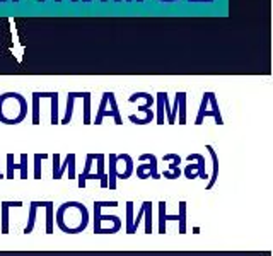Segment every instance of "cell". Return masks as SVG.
<instances>
[{"mask_svg": "<svg viewBox=\"0 0 273 256\" xmlns=\"http://www.w3.org/2000/svg\"><path fill=\"white\" fill-rule=\"evenodd\" d=\"M59 212L70 215V219L55 217L56 226L65 234H81L89 226V210L81 202H65L59 207Z\"/></svg>", "mask_w": 273, "mask_h": 256, "instance_id": "cell-1", "label": "cell"}, {"mask_svg": "<svg viewBox=\"0 0 273 256\" xmlns=\"http://www.w3.org/2000/svg\"><path fill=\"white\" fill-rule=\"evenodd\" d=\"M207 116H212L217 125H224L222 114H220V109H219L217 97H215V92H212V91L203 92L202 104H200V109H198V114H197L195 125H202Z\"/></svg>", "mask_w": 273, "mask_h": 256, "instance_id": "cell-2", "label": "cell"}, {"mask_svg": "<svg viewBox=\"0 0 273 256\" xmlns=\"http://www.w3.org/2000/svg\"><path fill=\"white\" fill-rule=\"evenodd\" d=\"M104 116L114 118V123H116V125H122L123 123L122 114H120V108H118V104H116V97H114V92H109V91L108 92H103L101 103H99L98 114H96V118L92 120V123L94 125H101Z\"/></svg>", "mask_w": 273, "mask_h": 256, "instance_id": "cell-3", "label": "cell"}, {"mask_svg": "<svg viewBox=\"0 0 273 256\" xmlns=\"http://www.w3.org/2000/svg\"><path fill=\"white\" fill-rule=\"evenodd\" d=\"M120 203L118 202H94V234H101V222L103 221H109V222H113L114 226H118V227H122L123 226V222H122V219L116 217V215H103L101 213V208L103 207H118Z\"/></svg>", "mask_w": 273, "mask_h": 256, "instance_id": "cell-4", "label": "cell"}, {"mask_svg": "<svg viewBox=\"0 0 273 256\" xmlns=\"http://www.w3.org/2000/svg\"><path fill=\"white\" fill-rule=\"evenodd\" d=\"M139 161H149V163H142L139 168H136V176L140 180H147V178H152V180H161V174L157 171V157L154 154H142Z\"/></svg>", "mask_w": 273, "mask_h": 256, "instance_id": "cell-5", "label": "cell"}, {"mask_svg": "<svg viewBox=\"0 0 273 256\" xmlns=\"http://www.w3.org/2000/svg\"><path fill=\"white\" fill-rule=\"evenodd\" d=\"M14 171H21V180H28V154L23 152L21 154V163H14V154H7V172H5V178L7 180H12L14 178Z\"/></svg>", "mask_w": 273, "mask_h": 256, "instance_id": "cell-6", "label": "cell"}, {"mask_svg": "<svg viewBox=\"0 0 273 256\" xmlns=\"http://www.w3.org/2000/svg\"><path fill=\"white\" fill-rule=\"evenodd\" d=\"M162 161H171L169 169L162 172L166 180H178L180 176H183V171L180 169V164H181L183 159L180 157V155H178V154H166L164 157H162Z\"/></svg>", "mask_w": 273, "mask_h": 256, "instance_id": "cell-7", "label": "cell"}, {"mask_svg": "<svg viewBox=\"0 0 273 256\" xmlns=\"http://www.w3.org/2000/svg\"><path fill=\"white\" fill-rule=\"evenodd\" d=\"M23 202H2L0 203V232L9 234V210L12 207H23Z\"/></svg>", "mask_w": 273, "mask_h": 256, "instance_id": "cell-8", "label": "cell"}, {"mask_svg": "<svg viewBox=\"0 0 273 256\" xmlns=\"http://www.w3.org/2000/svg\"><path fill=\"white\" fill-rule=\"evenodd\" d=\"M205 149H207V152L210 154V157H212V164H213L212 174L208 176L207 186H205V190H212L213 185H215V181H217V178H219V157H217V152L213 150L212 145H205Z\"/></svg>", "mask_w": 273, "mask_h": 256, "instance_id": "cell-9", "label": "cell"}, {"mask_svg": "<svg viewBox=\"0 0 273 256\" xmlns=\"http://www.w3.org/2000/svg\"><path fill=\"white\" fill-rule=\"evenodd\" d=\"M92 154H87L86 155V168H84L82 174H79V181H77V186L84 190L86 188V181L87 180H98L96 174H91V168H92Z\"/></svg>", "mask_w": 273, "mask_h": 256, "instance_id": "cell-10", "label": "cell"}, {"mask_svg": "<svg viewBox=\"0 0 273 256\" xmlns=\"http://www.w3.org/2000/svg\"><path fill=\"white\" fill-rule=\"evenodd\" d=\"M40 97H50L51 99V125H59L60 116H59V92H40Z\"/></svg>", "mask_w": 273, "mask_h": 256, "instance_id": "cell-11", "label": "cell"}, {"mask_svg": "<svg viewBox=\"0 0 273 256\" xmlns=\"http://www.w3.org/2000/svg\"><path fill=\"white\" fill-rule=\"evenodd\" d=\"M92 159L98 161V180L101 183V188H108V176H106V171H104V159H106V155L104 154H92Z\"/></svg>", "mask_w": 273, "mask_h": 256, "instance_id": "cell-12", "label": "cell"}, {"mask_svg": "<svg viewBox=\"0 0 273 256\" xmlns=\"http://www.w3.org/2000/svg\"><path fill=\"white\" fill-rule=\"evenodd\" d=\"M108 188L116 190V154H109V171H108Z\"/></svg>", "mask_w": 273, "mask_h": 256, "instance_id": "cell-13", "label": "cell"}, {"mask_svg": "<svg viewBox=\"0 0 273 256\" xmlns=\"http://www.w3.org/2000/svg\"><path fill=\"white\" fill-rule=\"evenodd\" d=\"M186 92H176L178 99V123L186 125Z\"/></svg>", "mask_w": 273, "mask_h": 256, "instance_id": "cell-14", "label": "cell"}, {"mask_svg": "<svg viewBox=\"0 0 273 256\" xmlns=\"http://www.w3.org/2000/svg\"><path fill=\"white\" fill-rule=\"evenodd\" d=\"M167 221H178V213L176 215H167L166 213V202H159V234H166V222Z\"/></svg>", "mask_w": 273, "mask_h": 256, "instance_id": "cell-15", "label": "cell"}, {"mask_svg": "<svg viewBox=\"0 0 273 256\" xmlns=\"http://www.w3.org/2000/svg\"><path fill=\"white\" fill-rule=\"evenodd\" d=\"M185 161H197V164H198V178L203 181H207L208 180V174H207V166H205V155L202 154H190Z\"/></svg>", "mask_w": 273, "mask_h": 256, "instance_id": "cell-16", "label": "cell"}, {"mask_svg": "<svg viewBox=\"0 0 273 256\" xmlns=\"http://www.w3.org/2000/svg\"><path fill=\"white\" fill-rule=\"evenodd\" d=\"M40 207V202H31L29 203V217H28V224H26L24 234H31L34 231V224H36V210Z\"/></svg>", "mask_w": 273, "mask_h": 256, "instance_id": "cell-17", "label": "cell"}, {"mask_svg": "<svg viewBox=\"0 0 273 256\" xmlns=\"http://www.w3.org/2000/svg\"><path fill=\"white\" fill-rule=\"evenodd\" d=\"M75 99H77V92H68V94H67V111H65V116L60 120L62 125L70 123L72 113H73V101H75Z\"/></svg>", "mask_w": 273, "mask_h": 256, "instance_id": "cell-18", "label": "cell"}, {"mask_svg": "<svg viewBox=\"0 0 273 256\" xmlns=\"http://www.w3.org/2000/svg\"><path fill=\"white\" fill-rule=\"evenodd\" d=\"M178 222H180V227H178V232L180 234H186V202H180L178 203Z\"/></svg>", "mask_w": 273, "mask_h": 256, "instance_id": "cell-19", "label": "cell"}, {"mask_svg": "<svg viewBox=\"0 0 273 256\" xmlns=\"http://www.w3.org/2000/svg\"><path fill=\"white\" fill-rule=\"evenodd\" d=\"M162 96H164V92H157V96H155V106H157L155 122H157V125H164V122H166L164 103H162Z\"/></svg>", "mask_w": 273, "mask_h": 256, "instance_id": "cell-20", "label": "cell"}, {"mask_svg": "<svg viewBox=\"0 0 273 256\" xmlns=\"http://www.w3.org/2000/svg\"><path fill=\"white\" fill-rule=\"evenodd\" d=\"M82 99H84V125H91L92 118H91V92H82Z\"/></svg>", "mask_w": 273, "mask_h": 256, "instance_id": "cell-21", "label": "cell"}, {"mask_svg": "<svg viewBox=\"0 0 273 256\" xmlns=\"http://www.w3.org/2000/svg\"><path fill=\"white\" fill-rule=\"evenodd\" d=\"M144 219H145V234H152V202H144Z\"/></svg>", "mask_w": 273, "mask_h": 256, "instance_id": "cell-22", "label": "cell"}, {"mask_svg": "<svg viewBox=\"0 0 273 256\" xmlns=\"http://www.w3.org/2000/svg\"><path fill=\"white\" fill-rule=\"evenodd\" d=\"M133 202H127V234H135L136 231L133 229Z\"/></svg>", "mask_w": 273, "mask_h": 256, "instance_id": "cell-23", "label": "cell"}, {"mask_svg": "<svg viewBox=\"0 0 273 256\" xmlns=\"http://www.w3.org/2000/svg\"><path fill=\"white\" fill-rule=\"evenodd\" d=\"M40 92H33V125H40L41 116H40Z\"/></svg>", "mask_w": 273, "mask_h": 256, "instance_id": "cell-24", "label": "cell"}, {"mask_svg": "<svg viewBox=\"0 0 273 256\" xmlns=\"http://www.w3.org/2000/svg\"><path fill=\"white\" fill-rule=\"evenodd\" d=\"M33 159H34V180H41V161L43 159H48V154H34L33 155Z\"/></svg>", "mask_w": 273, "mask_h": 256, "instance_id": "cell-25", "label": "cell"}, {"mask_svg": "<svg viewBox=\"0 0 273 256\" xmlns=\"http://www.w3.org/2000/svg\"><path fill=\"white\" fill-rule=\"evenodd\" d=\"M72 155H73V152H70V154L65 155L64 164H60V166H59V171H56V174H53V180H55V181H59V180H62V178H64L65 171H67V168H68V163H70V159H72Z\"/></svg>", "mask_w": 273, "mask_h": 256, "instance_id": "cell-26", "label": "cell"}, {"mask_svg": "<svg viewBox=\"0 0 273 256\" xmlns=\"http://www.w3.org/2000/svg\"><path fill=\"white\" fill-rule=\"evenodd\" d=\"M198 172L200 169H198V164H188L186 168H185V171H183V176H186L188 180H195L197 178V174H193V172Z\"/></svg>", "mask_w": 273, "mask_h": 256, "instance_id": "cell-27", "label": "cell"}, {"mask_svg": "<svg viewBox=\"0 0 273 256\" xmlns=\"http://www.w3.org/2000/svg\"><path fill=\"white\" fill-rule=\"evenodd\" d=\"M68 180H75L77 174H75V154L72 155L70 163H68Z\"/></svg>", "mask_w": 273, "mask_h": 256, "instance_id": "cell-28", "label": "cell"}, {"mask_svg": "<svg viewBox=\"0 0 273 256\" xmlns=\"http://www.w3.org/2000/svg\"><path fill=\"white\" fill-rule=\"evenodd\" d=\"M144 210H145V207H144V203L140 205V208H139V213H136V217H133V229L136 231V227L140 226V221L144 219Z\"/></svg>", "mask_w": 273, "mask_h": 256, "instance_id": "cell-29", "label": "cell"}, {"mask_svg": "<svg viewBox=\"0 0 273 256\" xmlns=\"http://www.w3.org/2000/svg\"><path fill=\"white\" fill-rule=\"evenodd\" d=\"M188 2H190V4L191 2H208L210 4V2H213V0H188Z\"/></svg>", "mask_w": 273, "mask_h": 256, "instance_id": "cell-30", "label": "cell"}, {"mask_svg": "<svg viewBox=\"0 0 273 256\" xmlns=\"http://www.w3.org/2000/svg\"><path fill=\"white\" fill-rule=\"evenodd\" d=\"M193 234H200V227H193Z\"/></svg>", "mask_w": 273, "mask_h": 256, "instance_id": "cell-31", "label": "cell"}, {"mask_svg": "<svg viewBox=\"0 0 273 256\" xmlns=\"http://www.w3.org/2000/svg\"><path fill=\"white\" fill-rule=\"evenodd\" d=\"M5 178V174H2V169H0V180H4Z\"/></svg>", "mask_w": 273, "mask_h": 256, "instance_id": "cell-32", "label": "cell"}, {"mask_svg": "<svg viewBox=\"0 0 273 256\" xmlns=\"http://www.w3.org/2000/svg\"><path fill=\"white\" fill-rule=\"evenodd\" d=\"M87 2H91V0H86V4H87ZM101 2H108V0H101Z\"/></svg>", "mask_w": 273, "mask_h": 256, "instance_id": "cell-33", "label": "cell"}, {"mask_svg": "<svg viewBox=\"0 0 273 256\" xmlns=\"http://www.w3.org/2000/svg\"><path fill=\"white\" fill-rule=\"evenodd\" d=\"M36 2H38V4H43V2H45V0H36Z\"/></svg>", "mask_w": 273, "mask_h": 256, "instance_id": "cell-34", "label": "cell"}, {"mask_svg": "<svg viewBox=\"0 0 273 256\" xmlns=\"http://www.w3.org/2000/svg\"><path fill=\"white\" fill-rule=\"evenodd\" d=\"M70 2H73V4H75V2H79V0H70Z\"/></svg>", "mask_w": 273, "mask_h": 256, "instance_id": "cell-35", "label": "cell"}, {"mask_svg": "<svg viewBox=\"0 0 273 256\" xmlns=\"http://www.w3.org/2000/svg\"><path fill=\"white\" fill-rule=\"evenodd\" d=\"M55 2H56V4H59V2H62V0H55Z\"/></svg>", "mask_w": 273, "mask_h": 256, "instance_id": "cell-36", "label": "cell"}, {"mask_svg": "<svg viewBox=\"0 0 273 256\" xmlns=\"http://www.w3.org/2000/svg\"><path fill=\"white\" fill-rule=\"evenodd\" d=\"M125 2H132V0H125Z\"/></svg>", "mask_w": 273, "mask_h": 256, "instance_id": "cell-37", "label": "cell"}, {"mask_svg": "<svg viewBox=\"0 0 273 256\" xmlns=\"http://www.w3.org/2000/svg\"><path fill=\"white\" fill-rule=\"evenodd\" d=\"M136 2H144V0H136Z\"/></svg>", "mask_w": 273, "mask_h": 256, "instance_id": "cell-38", "label": "cell"}, {"mask_svg": "<svg viewBox=\"0 0 273 256\" xmlns=\"http://www.w3.org/2000/svg\"><path fill=\"white\" fill-rule=\"evenodd\" d=\"M114 2H122V0H114Z\"/></svg>", "mask_w": 273, "mask_h": 256, "instance_id": "cell-39", "label": "cell"}, {"mask_svg": "<svg viewBox=\"0 0 273 256\" xmlns=\"http://www.w3.org/2000/svg\"><path fill=\"white\" fill-rule=\"evenodd\" d=\"M0 2H5V0H0Z\"/></svg>", "mask_w": 273, "mask_h": 256, "instance_id": "cell-40", "label": "cell"}, {"mask_svg": "<svg viewBox=\"0 0 273 256\" xmlns=\"http://www.w3.org/2000/svg\"><path fill=\"white\" fill-rule=\"evenodd\" d=\"M82 2H86V0H82Z\"/></svg>", "mask_w": 273, "mask_h": 256, "instance_id": "cell-41", "label": "cell"}]
</instances>
